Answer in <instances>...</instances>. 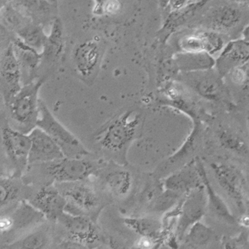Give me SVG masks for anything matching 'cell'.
I'll use <instances>...</instances> for the list:
<instances>
[{
    "instance_id": "cell-35",
    "label": "cell",
    "mask_w": 249,
    "mask_h": 249,
    "mask_svg": "<svg viewBox=\"0 0 249 249\" xmlns=\"http://www.w3.org/2000/svg\"><path fill=\"white\" fill-rule=\"evenodd\" d=\"M242 36L244 40L249 43V22L243 29V32H242Z\"/></svg>"
},
{
    "instance_id": "cell-6",
    "label": "cell",
    "mask_w": 249,
    "mask_h": 249,
    "mask_svg": "<svg viewBox=\"0 0 249 249\" xmlns=\"http://www.w3.org/2000/svg\"><path fill=\"white\" fill-rule=\"evenodd\" d=\"M1 141L4 151L14 168V177L21 178L29 165L31 139L10 124L5 117L1 121Z\"/></svg>"
},
{
    "instance_id": "cell-19",
    "label": "cell",
    "mask_w": 249,
    "mask_h": 249,
    "mask_svg": "<svg viewBox=\"0 0 249 249\" xmlns=\"http://www.w3.org/2000/svg\"><path fill=\"white\" fill-rule=\"evenodd\" d=\"M106 188L112 196L125 198L133 191L134 178L131 172L124 168L109 171L104 178Z\"/></svg>"
},
{
    "instance_id": "cell-27",
    "label": "cell",
    "mask_w": 249,
    "mask_h": 249,
    "mask_svg": "<svg viewBox=\"0 0 249 249\" xmlns=\"http://www.w3.org/2000/svg\"><path fill=\"white\" fill-rule=\"evenodd\" d=\"M18 37L21 38L28 45L31 46L42 53L47 37L43 31L42 27L37 23H28L17 31Z\"/></svg>"
},
{
    "instance_id": "cell-15",
    "label": "cell",
    "mask_w": 249,
    "mask_h": 249,
    "mask_svg": "<svg viewBox=\"0 0 249 249\" xmlns=\"http://www.w3.org/2000/svg\"><path fill=\"white\" fill-rule=\"evenodd\" d=\"M249 61V43L242 38L234 39L225 44L215 59V69L221 76Z\"/></svg>"
},
{
    "instance_id": "cell-25",
    "label": "cell",
    "mask_w": 249,
    "mask_h": 249,
    "mask_svg": "<svg viewBox=\"0 0 249 249\" xmlns=\"http://www.w3.org/2000/svg\"><path fill=\"white\" fill-rule=\"evenodd\" d=\"M51 243V235L48 229H36L31 233L22 236L18 240L6 245L7 249H45Z\"/></svg>"
},
{
    "instance_id": "cell-13",
    "label": "cell",
    "mask_w": 249,
    "mask_h": 249,
    "mask_svg": "<svg viewBox=\"0 0 249 249\" xmlns=\"http://www.w3.org/2000/svg\"><path fill=\"white\" fill-rule=\"evenodd\" d=\"M194 91L210 101H220L225 94V86L218 72L212 69L204 71L183 73Z\"/></svg>"
},
{
    "instance_id": "cell-29",
    "label": "cell",
    "mask_w": 249,
    "mask_h": 249,
    "mask_svg": "<svg viewBox=\"0 0 249 249\" xmlns=\"http://www.w3.org/2000/svg\"><path fill=\"white\" fill-rule=\"evenodd\" d=\"M213 232L200 222L195 223L186 235V243L193 246H204L212 240Z\"/></svg>"
},
{
    "instance_id": "cell-5",
    "label": "cell",
    "mask_w": 249,
    "mask_h": 249,
    "mask_svg": "<svg viewBox=\"0 0 249 249\" xmlns=\"http://www.w3.org/2000/svg\"><path fill=\"white\" fill-rule=\"evenodd\" d=\"M37 126L42 129L62 148L65 157L85 158L89 151L79 139L64 126L40 99Z\"/></svg>"
},
{
    "instance_id": "cell-21",
    "label": "cell",
    "mask_w": 249,
    "mask_h": 249,
    "mask_svg": "<svg viewBox=\"0 0 249 249\" xmlns=\"http://www.w3.org/2000/svg\"><path fill=\"white\" fill-rule=\"evenodd\" d=\"M64 41L63 25L59 18H55L52 23L51 32L47 37V42L42 52V59L48 62L58 61L63 53Z\"/></svg>"
},
{
    "instance_id": "cell-7",
    "label": "cell",
    "mask_w": 249,
    "mask_h": 249,
    "mask_svg": "<svg viewBox=\"0 0 249 249\" xmlns=\"http://www.w3.org/2000/svg\"><path fill=\"white\" fill-rule=\"evenodd\" d=\"M58 184L63 186L58 188L66 199L65 212L67 213L90 216V214L98 210L101 198L92 186L85 181Z\"/></svg>"
},
{
    "instance_id": "cell-32",
    "label": "cell",
    "mask_w": 249,
    "mask_h": 249,
    "mask_svg": "<svg viewBox=\"0 0 249 249\" xmlns=\"http://www.w3.org/2000/svg\"><path fill=\"white\" fill-rule=\"evenodd\" d=\"M199 133H200V127H199V125L196 124L194 130H193L190 136L188 138L187 141L185 143L184 145H183L176 154H174V155L172 156V157H170V159H169V162H170L171 163H173V162H175V161L180 160L185 156L193 152V149H194L195 147V144H196V140H197L196 138L198 136Z\"/></svg>"
},
{
    "instance_id": "cell-14",
    "label": "cell",
    "mask_w": 249,
    "mask_h": 249,
    "mask_svg": "<svg viewBox=\"0 0 249 249\" xmlns=\"http://www.w3.org/2000/svg\"><path fill=\"white\" fill-rule=\"evenodd\" d=\"M207 192L205 186H198L193 189L182 207L181 215L178 228V235L181 240L188 228L199 222L205 211L207 204Z\"/></svg>"
},
{
    "instance_id": "cell-8",
    "label": "cell",
    "mask_w": 249,
    "mask_h": 249,
    "mask_svg": "<svg viewBox=\"0 0 249 249\" xmlns=\"http://www.w3.org/2000/svg\"><path fill=\"white\" fill-rule=\"evenodd\" d=\"M58 223L65 229L69 240L79 246H90L102 241V233L91 216L64 213Z\"/></svg>"
},
{
    "instance_id": "cell-22",
    "label": "cell",
    "mask_w": 249,
    "mask_h": 249,
    "mask_svg": "<svg viewBox=\"0 0 249 249\" xmlns=\"http://www.w3.org/2000/svg\"><path fill=\"white\" fill-rule=\"evenodd\" d=\"M12 44L22 71H26L29 77L31 78L42 60V54L31 46L28 45L18 36L14 39Z\"/></svg>"
},
{
    "instance_id": "cell-20",
    "label": "cell",
    "mask_w": 249,
    "mask_h": 249,
    "mask_svg": "<svg viewBox=\"0 0 249 249\" xmlns=\"http://www.w3.org/2000/svg\"><path fill=\"white\" fill-rule=\"evenodd\" d=\"M202 182L198 168L189 166L180 172L172 174L165 179V189L171 191L180 192L193 190L201 186Z\"/></svg>"
},
{
    "instance_id": "cell-12",
    "label": "cell",
    "mask_w": 249,
    "mask_h": 249,
    "mask_svg": "<svg viewBox=\"0 0 249 249\" xmlns=\"http://www.w3.org/2000/svg\"><path fill=\"white\" fill-rule=\"evenodd\" d=\"M28 135L32 142L29 165L47 163L65 157L59 145L38 126L34 128Z\"/></svg>"
},
{
    "instance_id": "cell-31",
    "label": "cell",
    "mask_w": 249,
    "mask_h": 249,
    "mask_svg": "<svg viewBox=\"0 0 249 249\" xmlns=\"http://www.w3.org/2000/svg\"><path fill=\"white\" fill-rule=\"evenodd\" d=\"M96 5L94 12L98 15H117L122 8L120 0H95Z\"/></svg>"
},
{
    "instance_id": "cell-38",
    "label": "cell",
    "mask_w": 249,
    "mask_h": 249,
    "mask_svg": "<svg viewBox=\"0 0 249 249\" xmlns=\"http://www.w3.org/2000/svg\"><path fill=\"white\" fill-rule=\"evenodd\" d=\"M236 1H243V0H236ZM243 1H245V0H243Z\"/></svg>"
},
{
    "instance_id": "cell-24",
    "label": "cell",
    "mask_w": 249,
    "mask_h": 249,
    "mask_svg": "<svg viewBox=\"0 0 249 249\" xmlns=\"http://www.w3.org/2000/svg\"><path fill=\"white\" fill-rule=\"evenodd\" d=\"M20 178L3 177L0 180V204L3 211L9 205L18 202L23 195V186Z\"/></svg>"
},
{
    "instance_id": "cell-37",
    "label": "cell",
    "mask_w": 249,
    "mask_h": 249,
    "mask_svg": "<svg viewBox=\"0 0 249 249\" xmlns=\"http://www.w3.org/2000/svg\"><path fill=\"white\" fill-rule=\"evenodd\" d=\"M247 122H248V126H249V113H248Z\"/></svg>"
},
{
    "instance_id": "cell-10",
    "label": "cell",
    "mask_w": 249,
    "mask_h": 249,
    "mask_svg": "<svg viewBox=\"0 0 249 249\" xmlns=\"http://www.w3.org/2000/svg\"><path fill=\"white\" fill-rule=\"evenodd\" d=\"M223 36L204 28L183 35L178 40V46L181 52L206 53L214 55L219 53L226 44Z\"/></svg>"
},
{
    "instance_id": "cell-18",
    "label": "cell",
    "mask_w": 249,
    "mask_h": 249,
    "mask_svg": "<svg viewBox=\"0 0 249 249\" xmlns=\"http://www.w3.org/2000/svg\"><path fill=\"white\" fill-rule=\"evenodd\" d=\"M175 66L183 73L204 71L215 66L213 55L206 53L180 52L175 55Z\"/></svg>"
},
{
    "instance_id": "cell-11",
    "label": "cell",
    "mask_w": 249,
    "mask_h": 249,
    "mask_svg": "<svg viewBox=\"0 0 249 249\" xmlns=\"http://www.w3.org/2000/svg\"><path fill=\"white\" fill-rule=\"evenodd\" d=\"M29 203L53 223L58 222V218L65 213L67 204L60 190L51 184L41 186Z\"/></svg>"
},
{
    "instance_id": "cell-2",
    "label": "cell",
    "mask_w": 249,
    "mask_h": 249,
    "mask_svg": "<svg viewBox=\"0 0 249 249\" xmlns=\"http://www.w3.org/2000/svg\"><path fill=\"white\" fill-rule=\"evenodd\" d=\"M45 79H38L23 85L20 91L7 104L10 120L14 128L29 134L37 126L39 116L38 94Z\"/></svg>"
},
{
    "instance_id": "cell-1",
    "label": "cell",
    "mask_w": 249,
    "mask_h": 249,
    "mask_svg": "<svg viewBox=\"0 0 249 249\" xmlns=\"http://www.w3.org/2000/svg\"><path fill=\"white\" fill-rule=\"evenodd\" d=\"M140 126V115L135 110H127L112 118L102 126L94 136L99 146L121 165L128 164L129 146L134 142Z\"/></svg>"
},
{
    "instance_id": "cell-30",
    "label": "cell",
    "mask_w": 249,
    "mask_h": 249,
    "mask_svg": "<svg viewBox=\"0 0 249 249\" xmlns=\"http://www.w3.org/2000/svg\"><path fill=\"white\" fill-rule=\"evenodd\" d=\"M18 2L33 18L46 17L49 14L48 0H18Z\"/></svg>"
},
{
    "instance_id": "cell-34",
    "label": "cell",
    "mask_w": 249,
    "mask_h": 249,
    "mask_svg": "<svg viewBox=\"0 0 249 249\" xmlns=\"http://www.w3.org/2000/svg\"><path fill=\"white\" fill-rule=\"evenodd\" d=\"M198 0H169L168 7L170 10V12H175L178 10L182 9L188 5H191Z\"/></svg>"
},
{
    "instance_id": "cell-36",
    "label": "cell",
    "mask_w": 249,
    "mask_h": 249,
    "mask_svg": "<svg viewBox=\"0 0 249 249\" xmlns=\"http://www.w3.org/2000/svg\"><path fill=\"white\" fill-rule=\"evenodd\" d=\"M160 3L162 5V8H166L169 3V0H159Z\"/></svg>"
},
{
    "instance_id": "cell-9",
    "label": "cell",
    "mask_w": 249,
    "mask_h": 249,
    "mask_svg": "<svg viewBox=\"0 0 249 249\" xmlns=\"http://www.w3.org/2000/svg\"><path fill=\"white\" fill-rule=\"evenodd\" d=\"M22 75L21 67L12 43L4 51L0 62L1 93L5 106L23 87Z\"/></svg>"
},
{
    "instance_id": "cell-28",
    "label": "cell",
    "mask_w": 249,
    "mask_h": 249,
    "mask_svg": "<svg viewBox=\"0 0 249 249\" xmlns=\"http://www.w3.org/2000/svg\"><path fill=\"white\" fill-rule=\"evenodd\" d=\"M218 139L221 145L228 151L243 155L249 152L247 146L243 139L228 129H220L218 133Z\"/></svg>"
},
{
    "instance_id": "cell-16",
    "label": "cell",
    "mask_w": 249,
    "mask_h": 249,
    "mask_svg": "<svg viewBox=\"0 0 249 249\" xmlns=\"http://www.w3.org/2000/svg\"><path fill=\"white\" fill-rule=\"evenodd\" d=\"M102 55V46L96 40L90 39L76 47L73 53V65L80 77H92L98 68Z\"/></svg>"
},
{
    "instance_id": "cell-17",
    "label": "cell",
    "mask_w": 249,
    "mask_h": 249,
    "mask_svg": "<svg viewBox=\"0 0 249 249\" xmlns=\"http://www.w3.org/2000/svg\"><path fill=\"white\" fill-rule=\"evenodd\" d=\"M212 169L218 184L233 199L241 210L243 207V180L241 175L235 168L223 164L214 163Z\"/></svg>"
},
{
    "instance_id": "cell-4",
    "label": "cell",
    "mask_w": 249,
    "mask_h": 249,
    "mask_svg": "<svg viewBox=\"0 0 249 249\" xmlns=\"http://www.w3.org/2000/svg\"><path fill=\"white\" fill-rule=\"evenodd\" d=\"M46 176L56 183L86 181L102 168L101 162L85 158L65 157L53 162L43 163Z\"/></svg>"
},
{
    "instance_id": "cell-3",
    "label": "cell",
    "mask_w": 249,
    "mask_h": 249,
    "mask_svg": "<svg viewBox=\"0 0 249 249\" xmlns=\"http://www.w3.org/2000/svg\"><path fill=\"white\" fill-rule=\"evenodd\" d=\"M249 5L246 2L231 0L222 2L208 10L201 23L204 29L216 32L222 36L231 35L249 23Z\"/></svg>"
},
{
    "instance_id": "cell-33",
    "label": "cell",
    "mask_w": 249,
    "mask_h": 249,
    "mask_svg": "<svg viewBox=\"0 0 249 249\" xmlns=\"http://www.w3.org/2000/svg\"><path fill=\"white\" fill-rule=\"evenodd\" d=\"M231 81L240 86H249V61L228 73Z\"/></svg>"
},
{
    "instance_id": "cell-26",
    "label": "cell",
    "mask_w": 249,
    "mask_h": 249,
    "mask_svg": "<svg viewBox=\"0 0 249 249\" xmlns=\"http://www.w3.org/2000/svg\"><path fill=\"white\" fill-rule=\"evenodd\" d=\"M124 223L129 230L133 231L142 237L150 238L152 240L158 236L160 230V225L154 218H126Z\"/></svg>"
},
{
    "instance_id": "cell-39",
    "label": "cell",
    "mask_w": 249,
    "mask_h": 249,
    "mask_svg": "<svg viewBox=\"0 0 249 249\" xmlns=\"http://www.w3.org/2000/svg\"></svg>"
},
{
    "instance_id": "cell-23",
    "label": "cell",
    "mask_w": 249,
    "mask_h": 249,
    "mask_svg": "<svg viewBox=\"0 0 249 249\" xmlns=\"http://www.w3.org/2000/svg\"><path fill=\"white\" fill-rule=\"evenodd\" d=\"M197 168H198L199 173L201 175V179H202L203 184L205 186L207 197H208L207 199H208L209 207H210L211 211L217 216L226 221L228 223H234V217L231 213L225 201L214 191V189H213L211 183L207 178L206 171L204 170V167L201 165V162H198L197 163Z\"/></svg>"
}]
</instances>
